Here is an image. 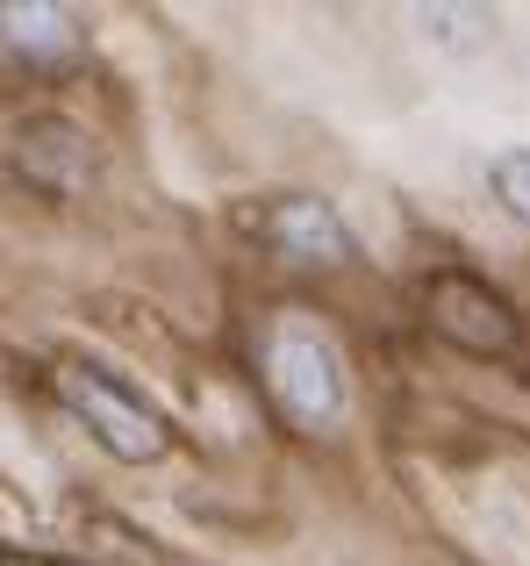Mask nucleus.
I'll use <instances>...</instances> for the list:
<instances>
[{"mask_svg": "<svg viewBox=\"0 0 530 566\" xmlns=\"http://www.w3.org/2000/svg\"><path fill=\"white\" fill-rule=\"evenodd\" d=\"M0 566H22V559H0Z\"/></svg>", "mask_w": 530, "mask_h": 566, "instance_id": "0eeeda50", "label": "nucleus"}, {"mask_svg": "<svg viewBox=\"0 0 530 566\" xmlns=\"http://www.w3.org/2000/svg\"><path fill=\"white\" fill-rule=\"evenodd\" d=\"M0 43L57 57V51H72V22L57 8H22V0H8V8H0Z\"/></svg>", "mask_w": 530, "mask_h": 566, "instance_id": "39448f33", "label": "nucleus"}, {"mask_svg": "<svg viewBox=\"0 0 530 566\" xmlns=\"http://www.w3.org/2000/svg\"><path fill=\"white\" fill-rule=\"evenodd\" d=\"M273 237L287 244V259H301V265L344 259V230H337V216L322 201H287V208H279V222H273Z\"/></svg>", "mask_w": 530, "mask_h": 566, "instance_id": "20e7f679", "label": "nucleus"}, {"mask_svg": "<svg viewBox=\"0 0 530 566\" xmlns=\"http://www.w3.org/2000/svg\"><path fill=\"white\" fill-rule=\"evenodd\" d=\"M57 395H65V409L80 416V423L94 430V438L108 444L115 459H158V452H166V438H158L151 409H144V401H129L115 380H100V374H86V366H72V374H57Z\"/></svg>", "mask_w": 530, "mask_h": 566, "instance_id": "f03ea898", "label": "nucleus"}, {"mask_svg": "<svg viewBox=\"0 0 530 566\" xmlns=\"http://www.w3.org/2000/svg\"><path fill=\"white\" fill-rule=\"evenodd\" d=\"M273 395L294 423L330 430L344 416V366L316 331H279L273 337Z\"/></svg>", "mask_w": 530, "mask_h": 566, "instance_id": "f257e3e1", "label": "nucleus"}, {"mask_svg": "<svg viewBox=\"0 0 530 566\" xmlns=\"http://www.w3.org/2000/svg\"><path fill=\"white\" fill-rule=\"evenodd\" d=\"M495 193H502L509 208L530 222V151H509V158H495Z\"/></svg>", "mask_w": 530, "mask_h": 566, "instance_id": "423d86ee", "label": "nucleus"}, {"mask_svg": "<svg viewBox=\"0 0 530 566\" xmlns=\"http://www.w3.org/2000/svg\"><path fill=\"white\" fill-rule=\"evenodd\" d=\"M431 308H437V331L459 337L466 352H509V337H517V323H509V308L495 302L480 280L466 273H445L431 287Z\"/></svg>", "mask_w": 530, "mask_h": 566, "instance_id": "7ed1b4c3", "label": "nucleus"}]
</instances>
